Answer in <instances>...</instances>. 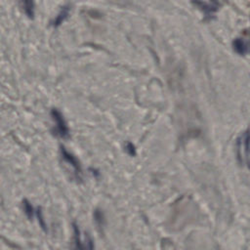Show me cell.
<instances>
[{"mask_svg":"<svg viewBox=\"0 0 250 250\" xmlns=\"http://www.w3.org/2000/svg\"><path fill=\"white\" fill-rule=\"evenodd\" d=\"M236 155L240 164L250 169V128L245 130L236 141Z\"/></svg>","mask_w":250,"mask_h":250,"instance_id":"obj_1","label":"cell"},{"mask_svg":"<svg viewBox=\"0 0 250 250\" xmlns=\"http://www.w3.org/2000/svg\"><path fill=\"white\" fill-rule=\"evenodd\" d=\"M126 151H127L130 155H136L135 146H134L131 143H128V144L126 145Z\"/></svg>","mask_w":250,"mask_h":250,"instance_id":"obj_9","label":"cell"},{"mask_svg":"<svg viewBox=\"0 0 250 250\" xmlns=\"http://www.w3.org/2000/svg\"><path fill=\"white\" fill-rule=\"evenodd\" d=\"M22 9L25 15L29 19H33L34 17V1L33 0H21Z\"/></svg>","mask_w":250,"mask_h":250,"instance_id":"obj_6","label":"cell"},{"mask_svg":"<svg viewBox=\"0 0 250 250\" xmlns=\"http://www.w3.org/2000/svg\"><path fill=\"white\" fill-rule=\"evenodd\" d=\"M23 210H24V213L26 214L27 218L32 219V217H33V207L31 206V204L27 200L23 201Z\"/></svg>","mask_w":250,"mask_h":250,"instance_id":"obj_8","label":"cell"},{"mask_svg":"<svg viewBox=\"0 0 250 250\" xmlns=\"http://www.w3.org/2000/svg\"><path fill=\"white\" fill-rule=\"evenodd\" d=\"M61 153H62V160L68 164L69 166H71L73 173L76 177L77 180H81V175H82V170H81V166L79 164V161L77 160V158L72 155L70 152H68L63 146L61 147Z\"/></svg>","mask_w":250,"mask_h":250,"instance_id":"obj_4","label":"cell"},{"mask_svg":"<svg viewBox=\"0 0 250 250\" xmlns=\"http://www.w3.org/2000/svg\"><path fill=\"white\" fill-rule=\"evenodd\" d=\"M232 48L235 53L243 56L248 51L247 42H245L242 38H235L232 41Z\"/></svg>","mask_w":250,"mask_h":250,"instance_id":"obj_5","label":"cell"},{"mask_svg":"<svg viewBox=\"0 0 250 250\" xmlns=\"http://www.w3.org/2000/svg\"><path fill=\"white\" fill-rule=\"evenodd\" d=\"M68 12H69V7H68V6L63 7V8L61 10V12H60V14L58 15V17L55 19V21H54V22H53V25H54V26L60 25V24L66 19V17L68 16Z\"/></svg>","mask_w":250,"mask_h":250,"instance_id":"obj_7","label":"cell"},{"mask_svg":"<svg viewBox=\"0 0 250 250\" xmlns=\"http://www.w3.org/2000/svg\"><path fill=\"white\" fill-rule=\"evenodd\" d=\"M51 116L56 124V126L53 130L54 134L62 139L68 138L69 131H68V127L66 125V122H65L62 114L57 108H53L51 110Z\"/></svg>","mask_w":250,"mask_h":250,"instance_id":"obj_2","label":"cell"},{"mask_svg":"<svg viewBox=\"0 0 250 250\" xmlns=\"http://www.w3.org/2000/svg\"><path fill=\"white\" fill-rule=\"evenodd\" d=\"M247 46H248V48L250 49V30H249V41L247 42Z\"/></svg>","mask_w":250,"mask_h":250,"instance_id":"obj_10","label":"cell"},{"mask_svg":"<svg viewBox=\"0 0 250 250\" xmlns=\"http://www.w3.org/2000/svg\"><path fill=\"white\" fill-rule=\"evenodd\" d=\"M192 3L204 13L206 19H212L220 7L219 0H209V2L202 0H192Z\"/></svg>","mask_w":250,"mask_h":250,"instance_id":"obj_3","label":"cell"}]
</instances>
